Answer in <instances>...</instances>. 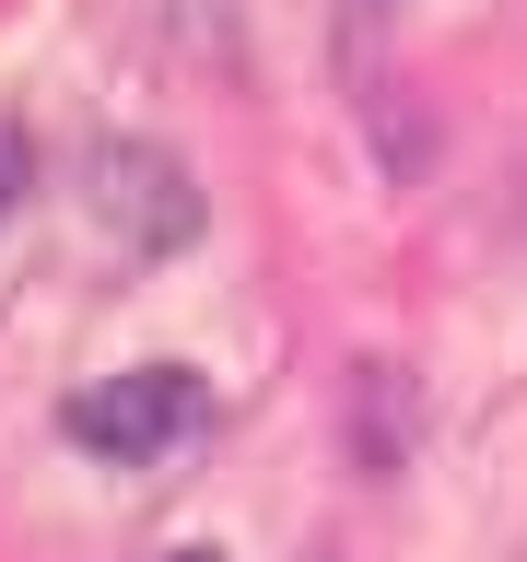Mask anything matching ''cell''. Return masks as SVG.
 I'll use <instances>...</instances> for the list:
<instances>
[{"instance_id":"cell-2","label":"cell","mask_w":527,"mask_h":562,"mask_svg":"<svg viewBox=\"0 0 527 562\" xmlns=\"http://www.w3.org/2000/svg\"><path fill=\"white\" fill-rule=\"evenodd\" d=\"M82 200H94V223L117 246H188V235H200V188H188V165L153 153V140H105Z\"/></svg>"},{"instance_id":"cell-1","label":"cell","mask_w":527,"mask_h":562,"mask_svg":"<svg viewBox=\"0 0 527 562\" xmlns=\"http://www.w3.org/2000/svg\"><path fill=\"white\" fill-rule=\"evenodd\" d=\"M59 434L82 457H105V469H153V457L211 434V386L188 375V363H130V375H105V386H70Z\"/></svg>"},{"instance_id":"cell-4","label":"cell","mask_w":527,"mask_h":562,"mask_svg":"<svg viewBox=\"0 0 527 562\" xmlns=\"http://www.w3.org/2000/svg\"><path fill=\"white\" fill-rule=\"evenodd\" d=\"M153 562H223V551H188V539H176V551H153Z\"/></svg>"},{"instance_id":"cell-3","label":"cell","mask_w":527,"mask_h":562,"mask_svg":"<svg viewBox=\"0 0 527 562\" xmlns=\"http://www.w3.org/2000/svg\"><path fill=\"white\" fill-rule=\"evenodd\" d=\"M24 188H35V140H24V130H12V117H0V211L24 200Z\"/></svg>"}]
</instances>
